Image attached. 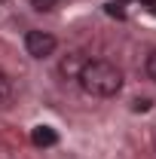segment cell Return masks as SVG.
<instances>
[{
  "instance_id": "5",
  "label": "cell",
  "mask_w": 156,
  "mask_h": 159,
  "mask_svg": "<svg viewBox=\"0 0 156 159\" xmlns=\"http://www.w3.org/2000/svg\"><path fill=\"white\" fill-rule=\"evenodd\" d=\"M12 98V83H9V77L0 70V107L6 104V101Z\"/></svg>"
},
{
  "instance_id": "2",
  "label": "cell",
  "mask_w": 156,
  "mask_h": 159,
  "mask_svg": "<svg viewBox=\"0 0 156 159\" xmlns=\"http://www.w3.org/2000/svg\"><path fill=\"white\" fill-rule=\"evenodd\" d=\"M55 46H58V40L46 31H28L25 34V49L31 58H49L55 52Z\"/></svg>"
},
{
  "instance_id": "1",
  "label": "cell",
  "mask_w": 156,
  "mask_h": 159,
  "mask_svg": "<svg viewBox=\"0 0 156 159\" xmlns=\"http://www.w3.org/2000/svg\"><path fill=\"white\" fill-rule=\"evenodd\" d=\"M80 89L92 98H113L122 89V70L107 58H86L77 74Z\"/></svg>"
},
{
  "instance_id": "6",
  "label": "cell",
  "mask_w": 156,
  "mask_h": 159,
  "mask_svg": "<svg viewBox=\"0 0 156 159\" xmlns=\"http://www.w3.org/2000/svg\"><path fill=\"white\" fill-rule=\"evenodd\" d=\"M144 67H147V77H150V80H156V49L150 52V55H147V64H144Z\"/></svg>"
},
{
  "instance_id": "10",
  "label": "cell",
  "mask_w": 156,
  "mask_h": 159,
  "mask_svg": "<svg viewBox=\"0 0 156 159\" xmlns=\"http://www.w3.org/2000/svg\"><path fill=\"white\" fill-rule=\"evenodd\" d=\"M153 12H156V6H153Z\"/></svg>"
},
{
  "instance_id": "8",
  "label": "cell",
  "mask_w": 156,
  "mask_h": 159,
  "mask_svg": "<svg viewBox=\"0 0 156 159\" xmlns=\"http://www.w3.org/2000/svg\"><path fill=\"white\" fill-rule=\"evenodd\" d=\"M141 3H144V6H150V9L156 6V0H141Z\"/></svg>"
},
{
  "instance_id": "3",
  "label": "cell",
  "mask_w": 156,
  "mask_h": 159,
  "mask_svg": "<svg viewBox=\"0 0 156 159\" xmlns=\"http://www.w3.org/2000/svg\"><path fill=\"white\" fill-rule=\"evenodd\" d=\"M31 144L34 147H55L58 144V132L52 125H34L31 129Z\"/></svg>"
},
{
  "instance_id": "4",
  "label": "cell",
  "mask_w": 156,
  "mask_h": 159,
  "mask_svg": "<svg viewBox=\"0 0 156 159\" xmlns=\"http://www.w3.org/2000/svg\"><path fill=\"white\" fill-rule=\"evenodd\" d=\"M83 64H86V55H83V52H71V55L61 58L58 70H61V77H64V80H77V74H80Z\"/></svg>"
},
{
  "instance_id": "7",
  "label": "cell",
  "mask_w": 156,
  "mask_h": 159,
  "mask_svg": "<svg viewBox=\"0 0 156 159\" xmlns=\"http://www.w3.org/2000/svg\"><path fill=\"white\" fill-rule=\"evenodd\" d=\"M34 3V9H52L55 6V0H31Z\"/></svg>"
},
{
  "instance_id": "9",
  "label": "cell",
  "mask_w": 156,
  "mask_h": 159,
  "mask_svg": "<svg viewBox=\"0 0 156 159\" xmlns=\"http://www.w3.org/2000/svg\"><path fill=\"white\" fill-rule=\"evenodd\" d=\"M117 3H126V0H117Z\"/></svg>"
}]
</instances>
